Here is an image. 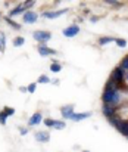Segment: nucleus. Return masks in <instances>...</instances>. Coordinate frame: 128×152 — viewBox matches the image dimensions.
<instances>
[{
  "mask_svg": "<svg viewBox=\"0 0 128 152\" xmlns=\"http://www.w3.org/2000/svg\"><path fill=\"white\" fill-rule=\"evenodd\" d=\"M55 124H56V120H53V118H46L44 120V126L46 127H55Z\"/></svg>",
  "mask_w": 128,
  "mask_h": 152,
  "instance_id": "obj_26",
  "label": "nucleus"
},
{
  "mask_svg": "<svg viewBox=\"0 0 128 152\" xmlns=\"http://www.w3.org/2000/svg\"><path fill=\"white\" fill-rule=\"evenodd\" d=\"M3 112L6 114V117L15 115V108H10V106H4V108H3Z\"/></svg>",
  "mask_w": 128,
  "mask_h": 152,
  "instance_id": "obj_24",
  "label": "nucleus"
},
{
  "mask_svg": "<svg viewBox=\"0 0 128 152\" xmlns=\"http://www.w3.org/2000/svg\"><path fill=\"white\" fill-rule=\"evenodd\" d=\"M105 4H111V6H113V7H121L124 3H122V1H118V0H106Z\"/></svg>",
  "mask_w": 128,
  "mask_h": 152,
  "instance_id": "obj_23",
  "label": "nucleus"
},
{
  "mask_svg": "<svg viewBox=\"0 0 128 152\" xmlns=\"http://www.w3.org/2000/svg\"><path fill=\"white\" fill-rule=\"evenodd\" d=\"M124 78H125V83H128V71L125 72V75H124Z\"/></svg>",
  "mask_w": 128,
  "mask_h": 152,
  "instance_id": "obj_33",
  "label": "nucleus"
},
{
  "mask_svg": "<svg viewBox=\"0 0 128 152\" xmlns=\"http://www.w3.org/2000/svg\"><path fill=\"white\" fill-rule=\"evenodd\" d=\"M41 121H43V114L40 111H37V112H34V114L30 117V120H28V127H34V126L40 124Z\"/></svg>",
  "mask_w": 128,
  "mask_h": 152,
  "instance_id": "obj_11",
  "label": "nucleus"
},
{
  "mask_svg": "<svg viewBox=\"0 0 128 152\" xmlns=\"http://www.w3.org/2000/svg\"><path fill=\"white\" fill-rule=\"evenodd\" d=\"M52 83H53V84H59V80H57V78H55V80H52Z\"/></svg>",
  "mask_w": 128,
  "mask_h": 152,
  "instance_id": "obj_32",
  "label": "nucleus"
},
{
  "mask_svg": "<svg viewBox=\"0 0 128 152\" xmlns=\"http://www.w3.org/2000/svg\"><path fill=\"white\" fill-rule=\"evenodd\" d=\"M0 18H1V15H0Z\"/></svg>",
  "mask_w": 128,
  "mask_h": 152,
  "instance_id": "obj_35",
  "label": "nucleus"
},
{
  "mask_svg": "<svg viewBox=\"0 0 128 152\" xmlns=\"http://www.w3.org/2000/svg\"><path fill=\"white\" fill-rule=\"evenodd\" d=\"M19 133H21V136H25V134H28V129H25V127H19Z\"/></svg>",
  "mask_w": 128,
  "mask_h": 152,
  "instance_id": "obj_29",
  "label": "nucleus"
},
{
  "mask_svg": "<svg viewBox=\"0 0 128 152\" xmlns=\"http://www.w3.org/2000/svg\"><path fill=\"white\" fill-rule=\"evenodd\" d=\"M12 45H13L15 48H21V46L25 45V39L21 37V36H19V37H15V39L12 40Z\"/></svg>",
  "mask_w": 128,
  "mask_h": 152,
  "instance_id": "obj_19",
  "label": "nucleus"
},
{
  "mask_svg": "<svg viewBox=\"0 0 128 152\" xmlns=\"http://www.w3.org/2000/svg\"><path fill=\"white\" fill-rule=\"evenodd\" d=\"M75 106L72 105V103H69V105H63L62 108H60V115H62V118H63V121L65 120H71V117L75 114Z\"/></svg>",
  "mask_w": 128,
  "mask_h": 152,
  "instance_id": "obj_9",
  "label": "nucleus"
},
{
  "mask_svg": "<svg viewBox=\"0 0 128 152\" xmlns=\"http://www.w3.org/2000/svg\"><path fill=\"white\" fill-rule=\"evenodd\" d=\"M22 21H24V24H36L37 21H39V13L37 12H34V10H27L24 15H22Z\"/></svg>",
  "mask_w": 128,
  "mask_h": 152,
  "instance_id": "obj_8",
  "label": "nucleus"
},
{
  "mask_svg": "<svg viewBox=\"0 0 128 152\" xmlns=\"http://www.w3.org/2000/svg\"><path fill=\"white\" fill-rule=\"evenodd\" d=\"M99 19H100V16H96V15H93V16L90 18V21H91V22H97Z\"/></svg>",
  "mask_w": 128,
  "mask_h": 152,
  "instance_id": "obj_30",
  "label": "nucleus"
},
{
  "mask_svg": "<svg viewBox=\"0 0 128 152\" xmlns=\"http://www.w3.org/2000/svg\"><path fill=\"white\" fill-rule=\"evenodd\" d=\"M36 89H37V83H31V84H28V86H27L28 93H34V92H36Z\"/></svg>",
  "mask_w": 128,
  "mask_h": 152,
  "instance_id": "obj_27",
  "label": "nucleus"
},
{
  "mask_svg": "<svg viewBox=\"0 0 128 152\" xmlns=\"http://www.w3.org/2000/svg\"><path fill=\"white\" fill-rule=\"evenodd\" d=\"M124 75H125V72H124L119 66H115V68L112 69L111 75H109V78H111V80L118 86V89H119V90H122V92H125V90H127V83H125Z\"/></svg>",
  "mask_w": 128,
  "mask_h": 152,
  "instance_id": "obj_2",
  "label": "nucleus"
},
{
  "mask_svg": "<svg viewBox=\"0 0 128 152\" xmlns=\"http://www.w3.org/2000/svg\"><path fill=\"white\" fill-rule=\"evenodd\" d=\"M80 30H81V28H80L78 24H72V25L63 28L62 34H63V37H66V39H72V37H77V36L80 34Z\"/></svg>",
  "mask_w": 128,
  "mask_h": 152,
  "instance_id": "obj_7",
  "label": "nucleus"
},
{
  "mask_svg": "<svg viewBox=\"0 0 128 152\" xmlns=\"http://www.w3.org/2000/svg\"><path fill=\"white\" fill-rule=\"evenodd\" d=\"M6 50V34L0 31V53H4Z\"/></svg>",
  "mask_w": 128,
  "mask_h": 152,
  "instance_id": "obj_18",
  "label": "nucleus"
},
{
  "mask_svg": "<svg viewBox=\"0 0 128 152\" xmlns=\"http://www.w3.org/2000/svg\"><path fill=\"white\" fill-rule=\"evenodd\" d=\"M34 137L40 143H47L50 140V134L47 132H37V133H34Z\"/></svg>",
  "mask_w": 128,
  "mask_h": 152,
  "instance_id": "obj_14",
  "label": "nucleus"
},
{
  "mask_svg": "<svg viewBox=\"0 0 128 152\" xmlns=\"http://www.w3.org/2000/svg\"><path fill=\"white\" fill-rule=\"evenodd\" d=\"M68 12H69L68 7H65V9H59V10H44V12L41 13V16L43 18H46V19H56V18H59V16L68 13Z\"/></svg>",
  "mask_w": 128,
  "mask_h": 152,
  "instance_id": "obj_6",
  "label": "nucleus"
},
{
  "mask_svg": "<svg viewBox=\"0 0 128 152\" xmlns=\"http://www.w3.org/2000/svg\"><path fill=\"white\" fill-rule=\"evenodd\" d=\"M3 19H4V22L9 24L13 30H21V24H18L16 21H13V18H10V16H4Z\"/></svg>",
  "mask_w": 128,
  "mask_h": 152,
  "instance_id": "obj_16",
  "label": "nucleus"
},
{
  "mask_svg": "<svg viewBox=\"0 0 128 152\" xmlns=\"http://www.w3.org/2000/svg\"><path fill=\"white\" fill-rule=\"evenodd\" d=\"M125 101V95L122 90L119 89H113V90H103L102 93V102L105 105H109L112 108H119L121 105H124Z\"/></svg>",
  "mask_w": 128,
  "mask_h": 152,
  "instance_id": "obj_1",
  "label": "nucleus"
},
{
  "mask_svg": "<svg viewBox=\"0 0 128 152\" xmlns=\"http://www.w3.org/2000/svg\"><path fill=\"white\" fill-rule=\"evenodd\" d=\"M109 124L113 126L122 136L128 137V120H119V118L115 115V117L109 118Z\"/></svg>",
  "mask_w": 128,
  "mask_h": 152,
  "instance_id": "obj_3",
  "label": "nucleus"
},
{
  "mask_svg": "<svg viewBox=\"0 0 128 152\" xmlns=\"http://www.w3.org/2000/svg\"><path fill=\"white\" fill-rule=\"evenodd\" d=\"M50 71H52L53 74H59V72L62 71V64L57 62V61H53V62L50 64Z\"/></svg>",
  "mask_w": 128,
  "mask_h": 152,
  "instance_id": "obj_17",
  "label": "nucleus"
},
{
  "mask_svg": "<svg viewBox=\"0 0 128 152\" xmlns=\"http://www.w3.org/2000/svg\"><path fill=\"white\" fill-rule=\"evenodd\" d=\"M83 152H90V151H83Z\"/></svg>",
  "mask_w": 128,
  "mask_h": 152,
  "instance_id": "obj_34",
  "label": "nucleus"
},
{
  "mask_svg": "<svg viewBox=\"0 0 128 152\" xmlns=\"http://www.w3.org/2000/svg\"><path fill=\"white\" fill-rule=\"evenodd\" d=\"M115 39H116V37H112V36H102V37L97 39V45H99L100 48H103V46H106V45L115 43Z\"/></svg>",
  "mask_w": 128,
  "mask_h": 152,
  "instance_id": "obj_13",
  "label": "nucleus"
},
{
  "mask_svg": "<svg viewBox=\"0 0 128 152\" xmlns=\"http://www.w3.org/2000/svg\"><path fill=\"white\" fill-rule=\"evenodd\" d=\"M102 114L109 120V118H112V117L116 115V108H112V106H109V105L102 103Z\"/></svg>",
  "mask_w": 128,
  "mask_h": 152,
  "instance_id": "obj_12",
  "label": "nucleus"
},
{
  "mask_svg": "<svg viewBox=\"0 0 128 152\" xmlns=\"http://www.w3.org/2000/svg\"><path fill=\"white\" fill-rule=\"evenodd\" d=\"M33 37L39 45H47V42L52 40V33L46 31V30H37L33 33Z\"/></svg>",
  "mask_w": 128,
  "mask_h": 152,
  "instance_id": "obj_5",
  "label": "nucleus"
},
{
  "mask_svg": "<svg viewBox=\"0 0 128 152\" xmlns=\"http://www.w3.org/2000/svg\"><path fill=\"white\" fill-rule=\"evenodd\" d=\"M6 120H7L6 114H4L3 111H0V124H1V126H4V124H6Z\"/></svg>",
  "mask_w": 128,
  "mask_h": 152,
  "instance_id": "obj_28",
  "label": "nucleus"
},
{
  "mask_svg": "<svg viewBox=\"0 0 128 152\" xmlns=\"http://www.w3.org/2000/svg\"><path fill=\"white\" fill-rule=\"evenodd\" d=\"M65 127H66V123H65L63 120H60V121H56V124H55L53 129H56V130H63Z\"/></svg>",
  "mask_w": 128,
  "mask_h": 152,
  "instance_id": "obj_25",
  "label": "nucleus"
},
{
  "mask_svg": "<svg viewBox=\"0 0 128 152\" xmlns=\"http://www.w3.org/2000/svg\"><path fill=\"white\" fill-rule=\"evenodd\" d=\"M49 83H52V80L47 77V75H40L39 77V80H37V84H49Z\"/></svg>",
  "mask_w": 128,
  "mask_h": 152,
  "instance_id": "obj_22",
  "label": "nucleus"
},
{
  "mask_svg": "<svg viewBox=\"0 0 128 152\" xmlns=\"http://www.w3.org/2000/svg\"><path fill=\"white\" fill-rule=\"evenodd\" d=\"M90 117H91V112H90V111H85V112H75V114L71 117V121L78 123V121L85 120V118H90Z\"/></svg>",
  "mask_w": 128,
  "mask_h": 152,
  "instance_id": "obj_15",
  "label": "nucleus"
},
{
  "mask_svg": "<svg viewBox=\"0 0 128 152\" xmlns=\"http://www.w3.org/2000/svg\"><path fill=\"white\" fill-rule=\"evenodd\" d=\"M37 52L40 56H56L57 55V50L49 48L47 45H39L37 46Z\"/></svg>",
  "mask_w": 128,
  "mask_h": 152,
  "instance_id": "obj_10",
  "label": "nucleus"
},
{
  "mask_svg": "<svg viewBox=\"0 0 128 152\" xmlns=\"http://www.w3.org/2000/svg\"><path fill=\"white\" fill-rule=\"evenodd\" d=\"M36 4L34 0H27V1H22V3H18L10 12H9V16H16V15H24L27 10H30L33 6Z\"/></svg>",
  "mask_w": 128,
  "mask_h": 152,
  "instance_id": "obj_4",
  "label": "nucleus"
},
{
  "mask_svg": "<svg viewBox=\"0 0 128 152\" xmlns=\"http://www.w3.org/2000/svg\"><path fill=\"white\" fill-rule=\"evenodd\" d=\"M115 45L118 46V48H121V49H125L127 48V40L125 39H115Z\"/></svg>",
  "mask_w": 128,
  "mask_h": 152,
  "instance_id": "obj_21",
  "label": "nucleus"
},
{
  "mask_svg": "<svg viewBox=\"0 0 128 152\" xmlns=\"http://www.w3.org/2000/svg\"><path fill=\"white\" fill-rule=\"evenodd\" d=\"M19 92H22V93H27L28 90H27V87H19Z\"/></svg>",
  "mask_w": 128,
  "mask_h": 152,
  "instance_id": "obj_31",
  "label": "nucleus"
},
{
  "mask_svg": "<svg viewBox=\"0 0 128 152\" xmlns=\"http://www.w3.org/2000/svg\"><path fill=\"white\" fill-rule=\"evenodd\" d=\"M118 66H119L124 72H127L128 71V55H125V56L121 59V62H119V65H118Z\"/></svg>",
  "mask_w": 128,
  "mask_h": 152,
  "instance_id": "obj_20",
  "label": "nucleus"
}]
</instances>
